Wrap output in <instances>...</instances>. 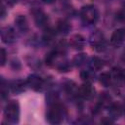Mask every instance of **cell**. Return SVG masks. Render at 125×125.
I'll return each mask as SVG.
<instances>
[{"label": "cell", "instance_id": "cell-1", "mask_svg": "<svg viewBox=\"0 0 125 125\" xmlns=\"http://www.w3.org/2000/svg\"><path fill=\"white\" fill-rule=\"evenodd\" d=\"M65 115V109L64 107L60 104H54L47 113V119L50 123L53 124H59L62 121L63 117Z\"/></svg>", "mask_w": 125, "mask_h": 125}, {"label": "cell", "instance_id": "cell-2", "mask_svg": "<svg viewBox=\"0 0 125 125\" xmlns=\"http://www.w3.org/2000/svg\"><path fill=\"white\" fill-rule=\"evenodd\" d=\"M80 18L83 22L87 24H93L99 19V12L95 6H84L80 10Z\"/></svg>", "mask_w": 125, "mask_h": 125}, {"label": "cell", "instance_id": "cell-3", "mask_svg": "<svg viewBox=\"0 0 125 125\" xmlns=\"http://www.w3.org/2000/svg\"><path fill=\"white\" fill-rule=\"evenodd\" d=\"M5 117L6 119L11 122V123H16L19 120V115H20V108H19V104L17 102L15 101H11L5 109Z\"/></svg>", "mask_w": 125, "mask_h": 125}, {"label": "cell", "instance_id": "cell-4", "mask_svg": "<svg viewBox=\"0 0 125 125\" xmlns=\"http://www.w3.org/2000/svg\"><path fill=\"white\" fill-rule=\"evenodd\" d=\"M77 93L83 99H85V100H91L95 96V89H94V87L91 84L86 83V84L81 85L78 88Z\"/></svg>", "mask_w": 125, "mask_h": 125}, {"label": "cell", "instance_id": "cell-5", "mask_svg": "<svg viewBox=\"0 0 125 125\" xmlns=\"http://www.w3.org/2000/svg\"><path fill=\"white\" fill-rule=\"evenodd\" d=\"M26 84L33 90L35 91H38V90H41V88L43 87L44 85V80L37 74H31L28 76L27 78V81H26Z\"/></svg>", "mask_w": 125, "mask_h": 125}, {"label": "cell", "instance_id": "cell-6", "mask_svg": "<svg viewBox=\"0 0 125 125\" xmlns=\"http://www.w3.org/2000/svg\"><path fill=\"white\" fill-rule=\"evenodd\" d=\"M124 41H125V30L121 28L114 30L110 37V43L115 47H119L124 43Z\"/></svg>", "mask_w": 125, "mask_h": 125}, {"label": "cell", "instance_id": "cell-7", "mask_svg": "<svg viewBox=\"0 0 125 125\" xmlns=\"http://www.w3.org/2000/svg\"><path fill=\"white\" fill-rule=\"evenodd\" d=\"M1 38H2L3 42H5V43H8V44L13 43L16 40V34H15L14 29L11 28V27H4V28H2Z\"/></svg>", "mask_w": 125, "mask_h": 125}, {"label": "cell", "instance_id": "cell-8", "mask_svg": "<svg viewBox=\"0 0 125 125\" xmlns=\"http://www.w3.org/2000/svg\"><path fill=\"white\" fill-rule=\"evenodd\" d=\"M69 45L73 49H77V50L78 49H82L84 47V45H85V39L80 34H75L70 38Z\"/></svg>", "mask_w": 125, "mask_h": 125}, {"label": "cell", "instance_id": "cell-9", "mask_svg": "<svg viewBox=\"0 0 125 125\" xmlns=\"http://www.w3.org/2000/svg\"><path fill=\"white\" fill-rule=\"evenodd\" d=\"M47 21L48 18L43 12L37 11L36 13H34V21L37 26H44L47 23Z\"/></svg>", "mask_w": 125, "mask_h": 125}, {"label": "cell", "instance_id": "cell-10", "mask_svg": "<svg viewBox=\"0 0 125 125\" xmlns=\"http://www.w3.org/2000/svg\"><path fill=\"white\" fill-rule=\"evenodd\" d=\"M15 22H16L17 27H18L21 31H25V30H27L28 24H27V21H26L25 17H23V16H19V17L16 19Z\"/></svg>", "mask_w": 125, "mask_h": 125}, {"label": "cell", "instance_id": "cell-11", "mask_svg": "<svg viewBox=\"0 0 125 125\" xmlns=\"http://www.w3.org/2000/svg\"><path fill=\"white\" fill-rule=\"evenodd\" d=\"M109 115L111 118H118L120 115H121V112H122V108L119 104H113L109 106Z\"/></svg>", "mask_w": 125, "mask_h": 125}, {"label": "cell", "instance_id": "cell-12", "mask_svg": "<svg viewBox=\"0 0 125 125\" xmlns=\"http://www.w3.org/2000/svg\"><path fill=\"white\" fill-rule=\"evenodd\" d=\"M24 86H25V83L22 80H16L11 84L12 91L15 93H21L24 91V88H25Z\"/></svg>", "mask_w": 125, "mask_h": 125}, {"label": "cell", "instance_id": "cell-13", "mask_svg": "<svg viewBox=\"0 0 125 125\" xmlns=\"http://www.w3.org/2000/svg\"><path fill=\"white\" fill-rule=\"evenodd\" d=\"M80 76H81L82 80L86 81L87 83H90L95 79V73L93 70H84L81 72Z\"/></svg>", "mask_w": 125, "mask_h": 125}, {"label": "cell", "instance_id": "cell-14", "mask_svg": "<svg viewBox=\"0 0 125 125\" xmlns=\"http://www.w3.org/2000/svg\"><path fill=\"white\" fill-rule=\"evenodd\" d=\"M110 81H111V75L108 72H103L100 75V83L103 86H104V87L109 86Z\"/></svg>", "mask_w": 125, "mask_h": 125}, {"label": "cell", "instance_id": "cell-15", "mask_svg": "<svg viewBox=\"0 0 125 125\" xmlns=\"http://www.w3.org/2000/svg\"><path fill=\"white\" fill-rule=\"evenodd\" d=\"M113 76L118 80H125V69L121 67H114L112 69Z\"/></svg>", "mask_w": 125, "mask_h": 125}, {"label": "cell", "instance_id": "cell-16", "mask_svg": "<svg viewBox=\"0 0 125 125\" xmlns=\"http://www.w3.org/2000/svg\"><path fill=\"white\" fill-rule=\"evenodd\" d=\"M90 65L92 67L93 70H99L103 67V62L97 58V57H94L91 59V62H90Z\"/></svg>", "mask_w": 125, "mask_h": 125}, {"label": "cell", "instance_id": "cell-17", "mask_svg": "<svg viewBox=\"0 0 125 125\" xmlns=\"http://www.w3.org/2000/svg\"><path fill=\"white\" fill-rule=\"evenodd\" d=\"M86 60H87V57L85 54H79V55H76L73 59V62L75 65L77 66H80L82 64H84L86 62Z\"/></svg>", "mask_w": 125, "mask_h": 125}, {"label": "cell", "instance_id": "cell-18", "mask_svg": "<svg viewBox=\"0 0 125 125\" xmlns=\"http://www.w3.org/2000/svg\"><path fill=\"white\" fill-rule=\"evenodd\" d=\"M58 55H62V54H64L65 52H66V43L62 40V41H61V42H59L58 44H57V46H56V48H55V50H54Z\"/></svg>", "mask_w": 125, "mask_h": 125}, {"label": "cell", "instance_id": "cell-19", "mask_svg": "<svg viewBox=\"0 0 125 125\" xmlns=\"http://www.w3.org/2000/svg\"><path fill=\"white\" fill-rule=\"evenodd\" d=\"M57 29L60 31V32H62V33H67L68 31H69V29H70V26H69V24L66 22V21H60L59 22V24H58V27H57Z\"/></svg>", "mask_w": 125, "mask_h": 125}, {"label": "cell", "instance_id": "cell-20", "mask_svg": "<svg viewBox=\"0 0 125 125\" xmlns=\"http://www.w3.org/2000/svg\"><path fill=\"white\" fill-rule=\"evenodd\" d=\"M57 67L60 71H68L70 69V64L68 63V62H59Z\"/></svg>", "mask_w": 125, "mask_h": 125}, {"label": "cell", "instance_id": "cell-21", "mask_svg": "<svg viewBox=\"0 0 125 125\" xmlns=\"http://www.w3.org/2000/svg\"><path fill=\"white\" fill-rule=\"evenodd\" d=\"M55 35H56V33L54 32V30H47V32L44 35V39L47 41H51L54 39Z\"/></svg>", "mask_w": 125, "mask_h": 125}, {"label": "cell", "instance_id": "cell-22", "mask_svg": "<svg viewBox=\"0 0 125 125\" xmlns=\"http://www.w3.org/2000/svg\"><path fill=\"white\" fill-rule=\"evenodd\" d=\"M6 62V52L4 49L1 50V65H4Z\"/></svg>", "mask_w": 125, "mask_h": 125}, {"label": "cell", "instance_id": "cell-23", "mask_svg": "<svg viewBox=\"0 0 125 125\" xmlns=\"http://www.w3.org/2000/svg\"><path fill=\"white\" fill-rule=\"evenodd\" d=\"M45 3H52V2H54L55 0H43Z\"/></svg>", "mask_w": 125, "mask_h": 125}]
</instances>
